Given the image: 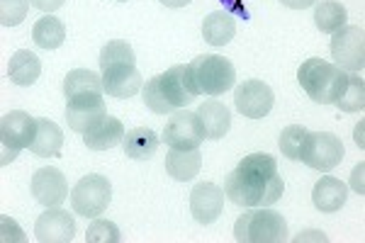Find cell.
Returning <instances> with one entry per match:
<instances>
[{
    "label": "cell",
    "mask_w": 365,
    "mask_h": 243,
    "mask_svg": "<svg viewBox=\"0 0 365 243\" xmlns=\"http://www.w3.org/2000/svg\"><path fill=\"white\" fill-rule=\"evenodd\" d=\"M29 3H32V8L42 10V13H54V10L63 8L66 0H29Z\"/></svg>",
    "instance_id": "obj_33"
},
{
    "label": "cell",
    "mask_w": 365,
    "mask_h": 243,
    "mask_svg": "<svg viewBox=\"0 0 365 243\" xmlns=\"http://www.w3.org/2000/svg\"><path fill=\"white\" fill-rule=\"evenodd\" d=\"M304 136H307V129L302 124H290L280 132L278 146L280 153L287 156L290 161H299V153H302V144H304Z\"/></svg>",
    "instance_id": "obj_29"
},
{
    "label": "cell",
    "mask_w": 365,
    "mask_h": 243,
    "mask_svg": "<svg viewBox=\"0 0 365 243\" xmlns=\"http://www.w3.org/2000/svg\"><path fill=\"white\" fill-rule=\"evenodd\" d=\"M32 39L39 49H58L66 41V27L63 22L54 15H44L42 20H37V25L32 27Z\"/></svg>",
    "instance_id": "obj_25"
},
{
    "label": "cell",
    "mask_w": 365,
    "mask_h": 243,
    "mask_svg": "<svg viewBox=\"0 0 365 243\" xmlns=\"http://www.w3.org/2000/svg\"><path fill=\"white\" fill-rule=\"evenodd\" d=\"M361 180H363V163H361V165H358V168H356V170H353V175H351V185H353V187H356V190H358V192H361V195H363V182H361Z\"/></svg>",
    "instance_id": "obj_35"
},
{
    "label": "cell",
    "mask_w": 365,
    "mask_h": 243,
    "mask_svg": "<svg viewBox=\"0 0 365 243\" xmlns=\"http://www.w3.org/2000/svg\"><path fill=\"white\" fill-rule=\"evenodd\" d=\"M161 3L166 5V8H185L190 0H161Z\"/></svg>",
    "instance_id": "obj_36"
},
{
    "label": "cell",
    "mask_w": 365,
    "mask_h": 243,
    "mask_svg": "<svg viewBox=\"0 0 365 243\" xmlns=\"http://www.w3.org/2000/svg\"><path fill=\"white\" fill-rule=\"evenodd\" d=\"M63 146V132L56 122L51 120H37V134H34V141L29 146V151L34 156H58Z\"/></svg>",
    "instance_id": "obj_24"
},
{
    "label": "cell",
    "mask_w": 365,
    "mask_h": 243,
    "mask_svg": "<svg viewBox=\"0 0 365 243\" xmlns=\"http://www.w3.org/2000/svg\"><path fill=\"white\" fill-rule=\"evenodd\" d=\"M86 234H88L86 236L88 243H120L122 241L120 229H117L113 222H108V219H96Z\"/></svg>",
    "instance_id": "obj_32"
},
{
    "label": "cell",
    "mask_w": 365,
    "mask_h": 243,
    "mask_svg": "<svg viewBox=\"0 0 365 243\" xmlns=\"http://www.w3.org/2000/svg\"><path fill=\"white\" fill-rule=\"evenodd\" d=\"M34 236L39 243H68L76 236V219L66 210L46 207V212L34 224Z\"/></svg>",
    "instance_id": "obj_13"
},
{
    "label": "cell",
    "mask_w": 365,
    "mask_h": 243,
    "mask_svg": "<svg viewBox=\"0 0 365 243\" xmlns=\"http://www.w3.org/2000/svg\"><path fill=\"white\" fill-rule=\"evenodd\" d=\"M331 56L339 68L361 73L365 66V32L358 25H344L331 37Z\"/></svg>",
    "instance_id": "obj_9"
},
{
    "label": "cell",
    "mask_w": 365,
    "mask_h": 243,
    "mask_svg": "<svg viewBox=\"0 0 365 243\" xmlns=\"http://www.w3.org/2000/svg\"><path fill=\"white\" fill-rule=\"evenodd\" d=\"M122 149L134 161H149L158 149V134L149 127H137L125 134Z\"/></svg>",
    "instance_id": "obj_22"
},
{
    "label": "cell",
    "mask_w": 365,
    "mask_h": 243,
    "mask_svg": "<svg viewBox=\"0 0 365 243\" xmlns=\"http://www.w3.org/2000/svg\"><path fill=\"white\" fill-rule=\"evenodd\" d=\"M88 93H105L103 76H98L96 71H88V68L68 71L66 78H63V95H66V100Z\"/></svg>",
    "instance_id": "obj_26"
},
{
    "label": "cell",
    "mask_w": 365,
    "mask_h": 243,
    "mask_svg": "<svg viewBox=\"0 0 365 243\" xmlns=\"http://www.w3.org/2000/svg\"><path fill=\"white\" fill-rule=\"evenodd\" d=\"M346 200H349V187H346V182H341L334 175H324L314 185V192H312V202L324 214L339 212L346 205Z\"/></svg>",
    "instance_id": "obj_17"
},
{
    "label": "cell",
    "mask_w": 365,
    "mask_h": 243,
    "mask_svg": "<svg viewBox=\"0 0 365 243\" xmlns=\"http://www.w3.org/2000/svg\"><path fill=\"white\" fill-rule=\"evenodd\" d=\"M197 86L192 81L190 66H173L166 73L154 76L144 83V103L156 115H173L197 98Z\"/></svg>",
    "instance_id": "obj_2"
},
{
    "label": "cell",
    "mask_w": 365,
    "mask_h": 243,
    "mask_svg": "<svg viewBox=\"0 0 365 243\" xmlns=\"http://www.w3.org/2000/svg\"><path fill=\"white\" fill-rule=\"evenodd\" d=\"M234 105L249 120H263L275 105V93L263 81H244L234 93Z\"/></svg>",
    "instance_id": "obj_12"
},
{
    "label": "cell",
    "mask_w": 365,
    "mask_h": 243,
    "mask_svg": "<svg viewBox=\"0 0 365 243\" xmlns=\"http://www.w3.org/2000/svg\"><path fill=\"white\" fill-rule=\"evenodd\" d=\"M29 0H0V25L15 27L27 17Z\"/></svg>",
    "instance_id": "obj_31"
},
{
    "label": "cell",
    "mask_w": 365,
    "mask_h": 243,
    "mask_svg": "<svg viewBox=\"0 0 365 243\" xmlns=\"http://www.w3.org/2000/svg\"><path fill=\"white\" fill-rule=\"evenodd\" d=\"M299 161L319 173H329L344 161V144L331 132H307Z\"/></svg>",
    "instance_id": "obj_7"
},
{
    "label": "cell",
    "mask_w": 365,
    "mask_h": 243,
    "mask_svg": "<svg viewBox=\"0 0 365 243\" xmlns=\"http://www.w3.org/2000/svg\"><path fill=\"white\" fill-rule=\"evenodd\" d=\"M336 108L341 112H363L365 108V86L358 73H349V83H346L344 95L336 100Z\"/></svg>",
    "instance_id": "obj_28"
},
{
    "label": "cell",
    "mask_w": 365,
    "mask_h": 243,
    "mask_svg": "<svg viewBox=\"0 0 365 243\" xmlns=\"http://www.w3.org/2000/svg\"><path fill=\"white\" fill-rule=\"evenodd\" d=\"M197 117L202 122L207 139L212 141H220L222 136H227L229 127H232V112L220 100H205L197 108Z\"/></svg>",
    "instance_id": "obj_19"
},
{
    "label": "cell",
    "mask_w": 365,
    "mask_h": 243,
    "mask_svg": "<svg viewBox=\"0 0 365 243\" xmlns=\"http://www.w3.org/2000/svg\"><path fill=\"white\" fill-rule=\"evenodd\" d=\"M103 88L110 98L127 100L141 91V73L134 63H115L103 68Z\"/></svg>",
    "instance_id": "obj_16"
},
{
    "label": "cell",
    "mask_w": 365,
    "mask_h": 243,
    "mask_svg": "<svg viewBox=\"0 0 365 243\" xmlns=\"http://www.w3.org/2000/svg\"><path fill=\"white\" fill-rule=\"evenodd\" d=\"M120 3H127V0H120Z\"/></svg>",
    "instance_id": "obj_37"
},
{
    "label": "cell",
    "mask_w": 365,
    "mask_h": 243,
    "mask_svg": "<svg viewBox=\"0 0 365 243\" xmlns=\"http://www.w3.org/2000/svg\"><path fill=\"white\" fill-rule=\"evenodd\" d=\"M285 217L268 207H246L234 224V239L239 243H285L290 239Z\"/></svg>",
    "instance_id": "obj_4"
},
{
    "label": "cell",
    "mask_w": 365,
    "mask_h": 243,
    "mask_svg": "<svg viewBox=\"0 0 365 243\" xmlns=\"http://www.w3.org/2000/svg\"><path fill=\"white\" fill-rule=\"evenodd\" d=\"M297 81L314 103L334 105L346 91L349 73L324 58H307L297 71Z\"/></svg>",
    "instance_id": "obj_3"
},
{
    "label": "cell",
    "mask_w": 365,
    "mask_h": 243,
    "mask_svg": "<svg viewBox=\"0 0 365 243\" xmlns=\"http://www.w3.org/2000/svg\"><path fill=\"white\" fill-rule=\"evenodd\" d=\"M205 139L207 134H205L202 122H200L197 112L190 110H175L163 127V141L170 149H200Z\"/></svg>",
    "instance_id": "obj_10"
},
{
    "label": "cell",
    "mask_w": 365,
    "mask_h": 243,
    "mask_svg": "<svg viewBox=\"0 0 365 243\" xmlns=\"http://www.w3.org/2000/svg\"><path fill=\"white\" fill-rule=\"evenodd\" d=\"M234 34H237V20H234V15L227 13V10L210 13L202 20V37L212 46L229 44V41L234 39Z\"/></svg>",
    "instance_id": "obj_21"
},
{
    "label": "cell",
    "mask_w": 365,
    "mask_h": 243,
    "mask_svg": "<svg viewBox=\"0 0 365 243\" xmlns=\"http://www.w3.org/2000/svg\"><path fill=\"white\" fill-rule=\"evenodd\" d=\"M37 134V120L22 110H13L0 120V144H3V158L0 163L8 165L22 149H29Z\"/></svg>",
    "instance_id": "obj_6"
},
{
    "label": "cell",
    "mask_w": 365,
    "mask_h": 243,
    "mask_svg": "<svg viewBox=\"0 0 365 243\" xmlns=\"http://www.w3.org/2000/svg\"><path fill=\"white\" fill-rule=\"evenodd\" d=\"M32 195L42 207H61L68 197L66 175L58 168H39L32 175Z\"/></svg>",
    "instance_id": "obj_14"
},
{
    "label": "cell",
    "mask_w": 365,
    "mask_h": 243,
    "mask_svg": "<svg viewBox=\"0 0 365 243\" xmlns=\"http://www.w3.org/2000/svg\"><path fill=\"white\" fill-rule=\"evenodd\" d=\"M222 207H225V192L215 182H200L190 192V214L202 227L220 219Z\"/></svg>",
    "instance_id": "obj_15"
},
{
    "label": "cell",
    "mask_w": 365,
    "mask_h": 243,
    "mask_svg": "<svg viewBox=\"0 0 365 243\" xmlns=\"http://www.w3.org/2000/svg\"><path fill=\"white\" fill-rule=\"evenodd\" d=\"M285 8H292V10H304V8H312L317 0H280Z\"/></svg>",
    "instance_id": "obj_34"
},
{
    "label": "cell",
    "mask_w": 365,
    "mask_h": 243,
    "mask_svg": "<svg viewBox=\"0 0 365 243\" xmlns=\"http://www.w3.org/2000/svg\"><path fill=\"white\" fill-rule=\"evenodd\" d=\"M103 117H108L103 93L76 95V98H71L66 103V122H68V127L78 134L91 132Z\"/></svg>",
    "instance_id": "obj_11"
},
{
    "label": "cell",
    "mask_w": 365,
    "mask_h": 243,
    "mask_svg": "<svg viewBox=\"0 0 365 243\" xmlns=\"http://www.w3.org/2000/svg\"><path fill=\"white\" fill-rule=\"evenodd\" d=\"M115 63H137V56H134V49L127 44V41H108L100 51V68L115 66Z\"/></svg>",
    "instance_id": "obj_30"
},
{
    "label": "cell",
    "mask_w": 365,
    "mask_h": 243,
    "mask_svg": "<svg viewBox=\"0 0 365 243\" xmlns=\"http://www.w3.org/2000/svg\"><path fill=\"white\" fill-rule=\"evenodd\" d=\"M346 20H349V13H346V5L339 0H324L314 10V25L319 32L334 34L346 25Z\"/></svg>",
    "instance_id": "obj_27"
},
{
    "label": "cell",
    "mask_w": 365,
    "mask_h": 243,
    "mask_svg": "<svg viewBox=\"0 0 365 243\" xmlns=\"http://www.w3.org/2000/svg\"><path fill=\"white\" fill-rule=\"evenodd\" d=\"M83 141L88 149L93 151H108L115 149L125 141V124H122L117 117H103L91 132L83 134Z\"/></svg>",
    "instance_id": "obj_18"
},
{
    "label": "cell",
    "mask_w": 365,
    "mask_h": 243,
    "mask_svg": "<svg viewBox=\"0 0 365 243\" xmlns=\"http://www.w3.org/2000/svg\"><path fill=\"white\" fill-rule=\"evenodd\" d=\"M110 200H113V185L105 175H86L78 180V185L71 192V207L76 214L96 219L108 210Z\"/></svg>",
    "instance_id": "obj_8"
},
{
    "label": "cell",
    "mask_w": 365,
    "mask_h": 243,
    "mask_svg": "<svg viewBox=\"0 0 365 243\" xmlns=\"http://www.w3.org/2000/svg\"><path fill=\"white\" fill-rule=\"evenodd\" d=\"M192 71V81L197 86V93L210 95V98H217V95L227 93L229 88L237 81V68L234 63L225 56L217 54H202L197 58H192L190 63Z\"/></svg>",
    "instance_id": "obj_5"
},
{
    "label": "cell",
    "mask_w": 365,
    "mask_h": 243,
    "mask_svg": "<svg viewBox=\"0 0 365 243\" xmlns=\"http://www.w3.org/2000/svg\"><path fill=\"white\" fill-rule=\"evenodd\" d=\"M285 192L278 163L268 153H251L225 177V195L237 207H270Z\"/></svg>",
    "instance_id": "obj_1"
},
{
    "label": "cell",
    "mask_w": 365,
    "mask_h": 243,
    "mask_svg": "<svg viewBox=\"0 0 365 243\" xmlns=\"http://www.w3.org/2000/svg\"><path fill=\"white\" fill-rule=\"evenodd\" d=\"M202 168V153L200 149H170L166 153V170L173 180L187 182Z\"/></svg>",
    "instance_id": "obj_20"
},
{
    "label": "cell",
    "mask_w": 365,
    "mask_h": 243,
    "mask_svg": "<svg viewBox=\"0 0 365 243\" xmlns=\"http://www.w3.org/2000/svg\"><path fill=\"white\" fill-rule=\"evenodd\" d=\"M39 76H42V63L32 51L20 49L8 61V78L15 86H32V83H37Z\"/></svg>",
    "instance_id": "obj_23"
}]
</instances>
